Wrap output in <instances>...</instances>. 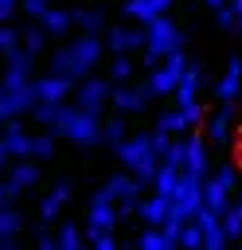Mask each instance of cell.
<instances>
[{
	"mask_svg": "<svg viewBox=\"0 0 242 250\" xmlns=\"http://www.w3.org/2000/svg\"><path fill=\"white\" fill-rule=\"evenodd\" d=\"M105 35H98V31H82L78 39H70L66 47H59L55 55H51V70H59V74H66V78H86L98 62H101V51H105V43H101Z\"/></svg>",
	"mask_w": 242,
	"mask_h": 250,
	"instance_id": "obj_1",
	"label": "cell"
},
{
	"mask_svg": "<svg viewBox=\"0 0 242 250\" xmlns=\"http://www.w3.org/2000/svg\"><path fill=\"white\" fill-rule=\"evenodd\" d=\"M117 160L141 180V184H156V172H160V152L152 148V133H137V137H125L117 145Z\"/></svg>",
	"mask_w": 242,
	"mask_h": 250,
	"instance_id": "obj_2",
	"label": "cell"
},
{
	"mask_svg": "<svg viewBox=\"0 0 242 250\" xmlns=\"http://www.w3.org/2000/svg\"><path fill=\"white\" fill-rule=\"evenodd\" d=\"M144 31H148V39H144V66H156L164 55H172V51H180V47H183V31H180L168 16L148 20V23H144Z\"/></svg>",
	"mask_w": 242,
	"mask_h": 250,
	"instance_id": "obj_3",
	"label": "cell"
},
{
	"mask_svg": "<svg viewBox=\"0 0 242 250\" xmlns=\"http://www.w3.org/2000/svg\"><path fill=\"white\" fill-rule=\"evenodd\" d=\"M183 70H187L183 47H180V51H172V55H164V59L152 66L148 82H144V86H148V98H164V94H176V86H180Z\"/></svg>",
	"mask_w": 242,
	"mask_h": 250,
	"instance_id": "obj_4",
	"label": "cell"
},
{
	"mask_svg": "<svg viewBox=\"0 0 242 250\" xmlns=\"http://www.w3.org/2000/svg\"><path fill=\"white\" fill-rule=\"evenodd\" d=\"M141 188H144V184H141V180H137V176H133V172L125 168V172H117V176H109V180H105V184L98 188V195H105V199H113L121 215H133V211L141 207Z\"/></svg>",
	"mask_w": 242,
	"mask_h": 250,
	"instance_id": "obj_5",
	"label": "cell"
},
{
	"mask_svg": "<svg viewBox=\"0 0 242 250\" xmlns=\"http://www.w3.org/2000/svg\"><path fill=\"white\" fill-rule=\"evenodd\" d=\"M109 98H113V78H94V74L78 78V90H74V105L101 113V109L109 105Z\"/></svg>",
	"mask_w": 242,
	"mask_h": 250,
	"instance_id": "obj_6",
	"label": "cell"
},
{
	"mask_svg": "<svg viewBox=\"0 0 242 250\" xmlns=\"http://www.w3.org/2000/svg\"><path fill=\"white\" fill-rule=\"evenodd\" d=\"M62 137H66V141H74V145H82V148H90V145H98V141H101V117H98L94 109H82V105H78Z\"/></svg>",
	"mask_w": 242,
	"mask_h": 250,
	"instance_id": "obj_7",
	"label": "cell"
},
{
	"mask_svg": "<svg viewBox=\"0 0 242 250\" xmlns=\"http://www.w3.org/2000/svg\"><path fill=\"white\" fill-rule=\"evenodd\" d=\"M117 223H121V211H117V203L94 191V199H90V207H86V234H98V230H113Z\"/></svg>",
	"mask_w": 242,
	"mask_h": 250,
	"instance_id": "obj_8",
	"label": "cell"
},
{
	"mask_svg": "<svg viewBox=\"0 0 242 250\" xmlns=\"http://www.w3.org/2000/svg\"><path fill=\"white\" fill-rule=\"evenodd\" d=\"M74 109H78V105H70V102L62 98V102H35V109H31V113H35V121H39V125H47V129H55V133L62 137V133H66V125H70V117H74Z\"/></svg>",
	"mask_w": 242,
	"mask_h": 250,
	"instance_id": "obj_9",
	"label": "cell"
},
{
	"mask_svg": "<svg viewBox=\"0 0 242 250\" xmlns=\"http://www.w3.org/2000/svg\"><path fill=\"white\" fill-rule=\"evenodd\" d=\"M144 39H148L144 27H121V23L105 27V47H109V55H129V51L144 47Z\"/></svg>",
	"mask_w": 242,
	"mask_h": 250,
	"instance_id": "obj_10",
	"label": "cell"
},
{
	"mask_svg": "<svg viewBox=\"0 0 242 250\" xmlns=\"http://www.w3.org/2000/svg\"><path fill=\"white\" fill-rule=\"evenodd\" d=\"M35 90H39V102H62L74 94V78L59 74V70H47L43 78H35Z\"/></svg>",
	"mask_w": 242,
	"mask_h": 250,
	"instance_id": "obj_11",
	"label": "cell"
},
{
	"mask_svg": "<svg viewBox=\"0 0 242 250\" xmlns=\"http://www.w3.org/2000/svg\"><path fill=\"white\" fill-rule=\"evenodd\" d=\"M148 86L141 82V86H113V98H109V105H113V113H141L148 102Z\"/></svg>",
	"mask_w": 242,
	"mask_h": 250,
	"instance_id": "obj_12",
	"label": "cell"
},
{
	"mask_svg": "<svg viewBox=\"0 0 242 250\" xmlns=\"http://www.w3.org/2000/svg\"><path fill=\"white\" fill-rule=\"evenodd\" d=\"M31 66H35V55H31V51H23V47L8 51V70H4V86H23V82H31Z\"/></svg>",
	"mask_w": 242,
	"mask_h": 250,
	"instance_id": "obj_13",
	"label": "cell"
},
{
	"mask_svg": "<svg viewBox=\"0 0 242 250\" xmlns=\"http://www.w3.org/2000/svg\"><path fill=\"white\" fill-rule=\"evenodd\" d=\"M238 94H242V59H230V62H226V74H222L219 86H215V98H219L222 105H234Z\"/></svg>",
	"mask_w": 242,
	"mask_h": 250,
	"instance_id": "obj_14",
	"label": "cell"
},
{
	"mask_svg": "<svg viewBox=\"0 0 242 250\" xmlns=\"http://www.w3.org/2000/svg\"><path fill=\"white\" fill-rule=\"evenodd\" d=\"M183 141H187V148H183V172L187 176H207V141L199 133H191Z\"/></svg>",
	"mask_w": 242,
	"mask_h": 250,
	"instance_id": "obj_15",
	"label": "cell"
},
{
	"mask_svg": "<svg viewBox=\"0 0 242 250\" xmlns=\"http://www.w3.org/2000/svg\"><path fill=\"white\" fill-rule=\"evenodd\" d=\"M137 215L144 219V227H160L168 215H172V199L164 195V191H152L148 199H141V207H137Z\"/></svg>",
	"mask_w": 242,
	"mask_h": 250,
	"instance_id": "obj_16",
	"label": "cell"
},
{
	"mask_svg": "<svg viewBox=\"0 0 242 250\" xmlns=\"http://www.w3.org/2000/svg\"><path fill=\"white\" fill-rule=\"evenodd\" d=\"M199 86H203V66H199V62H187V70H183V78H180V86H176V105L199 102Z\"/></svg>",
	"mask_w": 242,
	"mask_h": 250,
	"instance_id": "obj_17",
	"label": "cell"
},
{
	"mask_svg": "<svg viewBox=\"0 0 242 250\" xmlns=\"http://www.w3.org/2000/svg\"><path fill=\"white\" fill-rule=\"evenodd\" d=\"M4 145H8V152H12V156H31V133H27L16 117H8V121H4Z\"/></svg>",
	"mask_w": 242,
	"mask_h": 250,
	"instance_id": "obj_18",
	"label": "cell"
},
{
	"mask_svg": "<svg viewBox=\"0 0 242 250\" xmlns=\"http://www.w3.org/2000/svg\"><path fill=\"white\" fill-rule=\"evenodd\" d=\"M172 4H176V0H125V16L148 23V20H156V16H168Z\"/></svg>",
	"mask_w": 242,
	"mask_h": 250,
	"instance_id": "obj_19",
	"label": "cell"
},
{
	"mask_svg": "<svg viewBox=\"0 0 242 250\" xmlns=\"http://www.w3.org/2000/svg\"><path fill=\"white\" fill-rule=\"evenodd\" d=\"M39 176H43V172H39L35 156H20V164L8 168V180H12V188H20V191H23V188H35Z\"/></svg>",
	"mask_w": 242,
	"mask_h": 250,
	"instance_id": "obj_20",
	"label": "cell"
},
{
	"mask_svg": "<svg viewBox=\"0 0 242 250\" xmlns=\"http://www.w3.org/2000/svg\"><path fill=\"white\" fill-rule=\"evenodd\" d=\"M20 230H23V215L12 203H4L0 207V246H16L20 242Z\"/></svg>",
	"mask_w": 242,
	"mask_h": 250,
	"instance_id": "obj_21",
	"label": "cell"
},
{
	"mask_svg": "<svg viewBox=\"0 0 242 250\" xmlns=\"http://www.w3.org/2000/svg\"><path fill=\"white\" fill-rule=\"evenodd\" d=\"M66 199H70V184H66V180H59V184H55V191H51V195H43V203H39V219H43V223H55Z\"/></svg>",
	"mask_w": 242,
	"mask_h": 250,
	"instance_id": "obj_22",
	"label": "cell"
},
{
	"mask_svg": "<svg viewBox=\"0 0 242 250\" xmlns=\"http://www.w3.org/2000/svg\"><path fill=\"white\" fill-rule=\"evenodd\" d=\"M180 184H183V168H176V164H164V160H160V172H156V184H152V191H164L168 199H176Z\"/></svg>",
	"mask_w": 242,
	"mask_h": 250,
	"instance_id": "obj_23",
	"label": "cell"
},
{
	"mask_svg": "<svg viewBox=\"0 0 242 250\" xmlns=\"http://www.w3.org/2000/svg\"><path fill=\"white\" fill-rule=\"evenodd\" d=\"M39 23H43L51 35H66V31L74 27V12H66V8H47V12L39 16Z\"/></svg>",
	"mask_w": 242,
	"mask_h": 250,
	"instance_id": "obj_24",
	"label": "cell"
},
{
	"mask_svg": "<svg viewBox=\"0 0 242 250\" xmlns=\"http://www.w3.org/2000/svg\"><path fill=\"white\" fill-rule=\"evenodd\" d=\"M137 246H141V250H172L176 242L168 238L164 227H144V230L137 234Z\"/></svg>",
	"mask_w": 242,
	"mask_h": 250,
	"instance_id": "obj_25",
	"label": "cell"
},
{
	"mask_svg": "<svg viewBox=\"0 0 242 250\" xmlns=\"http://www.w3.org/2000/svg\"><path fill=\"white\" fill-rule=\"evenodd\" d=\"M86 242V230L78 227V223H59V230H55V246H62V250H78Z\"/></svg>",
	"mask_w": 242,
	"mask_h": 250,
	"instance_id": "obj_26",
	"label": "cell"
},
{
	"mask_svg": "<svg viewBox=\"0 0 242 250\" xmlns=\"http://www.w3.org/2000/svg\"><path fill=\"white\" fill-rule=\"evenodd\" d=\"M230 117H234V105H222V109L211 117V141H215V145H226V141H230Z\"/></svg>",
	"mask_w": 242,
	"mask_h": 250,
	"instance_id": "obj_27",
	"label": "cell"
},
{
	"mask_svg": "<svg viewBox=\"0 0 242 250\" xmlns=\"http://www.w3.org/2000/svg\"><path fill=\"white\" fill-rule=\"evenodd\" d=\"M203 195H207V207H215V211H226V203H230V188H222L215 176L203 180Z\"/></svg>",
	"mask_w": 242,
	"mask_h": 250,
	"instance_id": "obj_28",
	"label": "cell"
},
{
	"mask_svg": "<svg viewBox=\"0 0 242 250\" xmlns=\"http://www.w3.org/2000/svg\"><path fill=\"white\" fill-rule=\"evenodd\" d=\"M47 39H51V31H47L43 23H31V27L23 31L20 47H23V51H31V55H39V51H47Z\"/></svg>",
	"mask_w": 242,
	"mask_h": 250,
	"instance_id": "obj_29",
	"label": "cell"
},
{
	"mask_svg": "<svg viewBox=\"0 0 242 250\" xmlns=\"http://www.w3.org/2000/svg\"><path fill=\"white\" fill-rule=\"evenodd\" d=\"M156 129H168V133H191V125H187V113L176 105V109H168V113H160L156 117Z\"/></svg>",
	"mask_w": 242,
	"mask_h": 250,
	"instance_id": "obj_30",
	"label": "cell"
},
{
	"mask_svg": "<svg viewBox=\"0 0 242 250\" xmlns=\"http://www.w3.org/2000/svg\"><path fill=\"white\" fill-rule=\"evenodd\" d=\"M55 148H59L55 129H51V133H31V156H35V160H51Z\"/></svg>",
	"mask_w": 242,
	"mask_h": 250,
	"instance_id": "obj_31",
	"label": "cell"
},
{
	"mask_svg": "<svg viewBox=\"0 0 242 250\" xmlns=\"http://www.w3.org/2000/svg\"><path fill=\"white\" fill-rule=\"evenodd\" d=\"M222 227H226V234H230V242L234 238H242V199L234 203H226V211H222Z\"/></svg>",
	"mask_w": 242,
	"mask_h": 250,
	"instance_id": "obj_32",
	"label": "cell"
},
{
	"mask_svg": "<svg viewBox=\"0 0 242 250\" xmlns=\"http://www.w3.org/2000/svg\"><path fill=\"white\" fill-rule=\"evenodd\" d=\"M125 121L121 117H109V121H101V145H109V148H117L121 141H125Z\"/></svg>",
	"mask_w": 242,
	"mask_h": 250,
	"instance_id": "obj_33",
	"label": "cell"
},
{
	"mask_svg": "<svg viewBox=\"0 0 242 250\" xmlns=\"http://www.w3.org/2000/svg\"><path fill=\"white\" fill-rule=\"evenodd\" d=\"M74 23H78L82 31H101V27H105V16H101L98 8H86V12H74Z\"/></svg>",
	"mask_w": 242,
	"mask_h": 250,
	"instance_id": "obj_34",
	"label": "cell"
},
{
	"mask_svg": "<svg viewBox=\"0 0 242 250\" xmlns=\"http://www.w3.org/2000/svg\"><path fill=\"white\" fill-rule=\"evenodd\" d=\"M133 70H137V66H133L129 55H113V62H109V78H113V82H129Z\"/></svg>",
	"mask_w": 242,
	"mask_h": 250,
	"instance_id": "obj_35",
	"label": "cell"
},
{
	"mask_svg": "<svg viewBox=\"0 0 242 250\" xmlns=\"http://www.w3.org/2000/svg\"><path fill=\"white\" fill-rule=\"evenodd\" d=\"M20 39H23V35H20L16 27H8V23H0V55H8V51H16V47H20Z\"/></svg>",
	"mask_w": 242,
	"mask_h": 250,
	"instance_id": "obj_36",
	"label": "cell"
},
{
	"mask_svg": "<svg viewBox=\"0 0 242 250\" xmlns=\"http://www.w3.org/2000/svg\"><path fill=\"white\" fill-rule=\"evenodd\" d=\"M215 20H219V27H226V31H242V27H238V16H234V8H230V4L215 8Z\"/></svg>",
	"mask_w": 242,
	"mask_h": 250,
	"instance_id": "obj_37",
	"label": "cell"
},
{
	"mask_svg": "<svg viewBox=\"0 0 242 250\" xmlns=\"http://www.w3.org/2000/svg\"><path fill=\"white\" fill-rule=\"evenodd\" d=\"M47 8H51V0H20V12H23V16H31V20H39Z\"/></svg>",
	"mask_w": 242,
	"mask_h": 250,
	"instance_id": "obj_38",
	"label": "cell"
},
{
	"mask_svg": "<svg viewBox=\"0 0 242 250\" xmlns=\"http://www.w3.org/2000/svg\"><path fill=\"white\" fill-rule=\"evenodd\" d=\"M183 148H187V141H172V148L160 156L164 164H176V168H183Z\"/></svg>",
	"mask_w": 242,
	"mask_h": 250,
	"instance_id": "obj_39",
	"label": "cell"
},
{
	"mask_svg": "<svg viewBox=\"0 0 242 250\" xmlns=\"http://www.w3.org/2000/svg\"><path fill=\"white\" fill-rule=\"evenodd\" d=\"M215 180H219L222 188H230V191H234V188H238V168H234V164H222V168L215 172Z\"/></svg>",
	"mask_w": 242,
	"mask_h": 250,
	"instance_id": "obj_40",
	"label": "cell"
},
{
	"mask_svg": "<svg viewBox=\"0 0 242 250\" xmlns=\"http://www.w3.org/2000/svg\"><path fill=\"white\" fill-rule=\"evenodd\" d=\"M86 242H94L98 250H113L117 246V234L113 230H98V234H86Z\"/></svg>",
	"mask_w": 242,
	"mask_h": 250,
	"instance_id": "obj_41",
	"label": "cell"
},
{
	"mask_svg": "<svg viewBox=\"0 0 242 250\" xmlns=\"http://www.w3.org/2000/svg\"><path fill=\"white\" fill-rule=\"evenodd\" d=\"M152 148L164 156V152L172 148V133H168V129H152Z\"/></svg>",
	"mask_w": 242,
	"mask_h": 250,
	"instance_id": "obj_42",
	"label": "cell"
},
{
	"mask_svg": "<svg viewBox=\"0 0 242 250\" xmlns=\"http://www.w3.org/2000/svg\"><path fill=\"white\" fill-rule=\"evenodd\" d=\"M12 12H16V0H0V23H8Z\"/></svg>",
	"mask_w": 242,
	"mask_h": 250,
	"instance_id": "obj_43",
	"label": "cell"
},
{
	"mask_svg": "<svg viewBox=\"0 0 242 250\" xmlns=\"http://www.w3.org/2000/svg\"><path fill=\"white\" fill-rule=\"evenodd\" d=\"M222 4H226V0H207V8H222Z\"/></svg>",
	"mask_w": 242,
	"mask_h": 250,
	"instance_id": "obj_44",
	"label": "cell"
},
{
	"mask_svg": "<svg viewBox=\"0 0 242 250\" xmlns=\"http://www.w3.org/2000/svg\"><path fill=\"white\" fill-rule=\"evenodd\" d=\"M234 152H238V164H242V145H238V148H234Z\"/></svg>",
	"mask_w": 242,
	"mask_h": 250,
	"instance_id": "obj_45",
	"label": "cell"
},
{
	"mask_svg": "<svg viewBox=\"0 0 242 250\" xmlns=\"http://www.w3.org/2000/svg\"><path fill=\"white\" fill-rule=\"evenodd\" d=\"M0 125H4V117H0Z\"/></svg>",
	"mask_w": 242,
	"mask_h": 250,
	"instance_id": "obj_46",
	"label": "cell"
}]
</instances>
